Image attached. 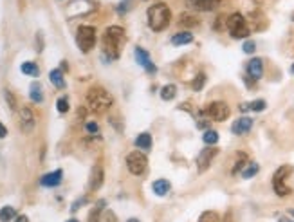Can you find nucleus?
<instances>
[{
    "label": "nucleus",
    "mask_w": 294,
    "mask_h": 222,
    "mask_svg": "<svg viewBox=\"0 0 294 222\" xmlns=\"http://www.w3.org/2000/svg\"><path fill=\"white\" fill-rule=\"evenodd\" d=\"M123 42H125V29L123 27H119V25H110V27L105 31L103 43H105L106 60H116V58H118Z\"/></svg>",
    "instance_id": "nucleus-1"
},
{
    "label": "nucleus",
    "mask_w": 294,
    "mask_h": 222,
    "mask_svg": "<svg viewBox=\"0 0 294 222\" xmlns=\"http://www.w3.org/2000/svg\"><path fill=\"white\" fill-rule=\"evenodd\" d=\"M147 17H148V25H150V29L155 31V33H159V31L166 29L168 24H170L171 11L166 4L159 2V4H153V6L148 7Z\"/></svg>",
    "instance_id": "nucleus-2"
},
{
    "label": "nucleus",
    "mask_w": 294,
    "mask_h": 222,
    "mask_svg": "<svg viewBox=\"0 0 294 222\" xmlns=\"http://www.w3.org/2000/svg\"><path fill=\"white\" fill-rule=\"evenodd\" d=\"M112 103H114V98L105 89H101V87H92L87 92V107L92 112H96V114L106 112L112 107Z\"/></svg>",
    "instance_id": "nucleus-3"
},
{
    "label": "nucleus",
    "mask_w": 294,
    "mask_h": 222,
    "mask_svg": "<svg viewBox=\"0 0 294 222\" xmlns=\"http://www.w3.org/2000/svg\"><path fill=\"white\" fill-rule=\"evenodd\" d=\"M226 27L230 31V35L236 40H240V38H247L249 36V27H247V22L246 18L242 17L240 13H233L228 20H226Z\"/></svg>",
    "instance_id": "nucleus-4"
},
{
    "label": "nucleus",
    "mask_w": 294,
    "mask_h": 222,
    "mask_svg": "<svg viewBox=\"0 0 294 222\" xmlns=\"http://www.w3.org/2000/svg\"><path fill=\"white\" fill-rule=\"evenodd\" d=\"M76 43L82 53H90L96 45V29L92 25H82L78 27L76 33Z\"/></svg>",
    "instance_id": "nucleus-5"
},
{
    "label": "nucleus",
    "mask_w": 294,
    "mask_h": 222,
    "mask_svg": "<svg viewBox=\"0 0 294 222\" xmlns=\"http://www.w3.org/2000/svg\"><path fill=\"white\" fill-rule=\"evenodd\" d=\"M293 172V168L289 166V164H283V166H280V168L274 172V175H273V190H274V193H276L278 197H285V195H289V193L293 192L291 188L285 184V179H287V175Z\"/></svg>",
    "instance_id": "nucleus-6"
},
{
    "label": "nucleus",
    "mask_w": 294,
    "mask_h": 222,
    "mask_svg": "<svg viewBox=\"0 0 294 222\" xmlns=\"http://www.w3.org/2000/svg\"><path fill=\"white\" fill-rule=\"evenodd\" d=\"M147 164H148V159L143 152L135 150V152H130L128 156H126V168H128L130 174L141 175L143 172L147 170Z\"/></svg>",
    "instance_id": "nucleus-7"
},
{
    "label": "nucleus",
    "mask_w": 294,
    "mask_h": 222,
    "mask_svg": "<svg viewBox=\"0 0 294 222\" xmlns=\"http://www.w3.org/2000/svg\"><path fill=\"white\" fill-rule=\"evenodd\" d=\"M230 107H228V103L224 101H213L210 103L206 107V110L202 112V114H206L210 120L213 121H226L230 118Z\"/></svg>",
    "instance_id": "nucleus-8"
},
{
    "label": "nucleus",
    "mask_w": 294,
    "mask_h": 222,
    "mask_svg": "<svg viewBox=\"0 0 294 222\" xmlns=\"http://www.w3.org/2000/svg\"><path fill=\"white\" fill-rule=\"evenodd\" d=\"M217 154L218 150L215 146H206L204 150H200V154L197 156V170H199L200 174L210 168V164H211V161L217 157Z\"/></svg>",
    "instance_id": "nucleus-9"
},
{
    "label": "nucleus",
    "mask_w": 294,
    "mask_h": 222,
    "mask_svg": "<svg viewBox=\"0 0 294 222\" xmlns=\"http://www.w3.org/2000/svg\"><path fill=\"white\" fill-rule=\"evenodd\" d=\"M134 56H135V60H137V63H139L147 72H150V74H155V72H157V67L153 65V61L150 60V54H148L143 47H135Z\"/></svg>",
    "instance_id": "nucleus-10"
},
{
    "label": "nucleus",
    "mask_w": 294,
    "mask_h": 222,
    "mask_svg": "<svg viewBox=\"0 0 294 222\" xmlns=\"http://www.w3.org/2000/svg\"><path fill=\"white\" fill-rule=\"evenodd\" d=\"M36 125V120H35V114H33V110L29 107H24L20 110V126H22V130L25 134H31L33 132V128Z\"/></svg>",
    "instance_id": "nucleus-11"
},
{
    "label": "nucleus",
    "mask_w": 294,
    "mask_h": 222,
    "mask_svg": "<svg viewBox=\"0 0 294 222\" xmlns=\"http://www.w3.org/2000/svg\"><path fill=\"white\" fill-rule=\"evenodd\" d=\"M251 128H253V120L247 118V116H242V118H238L236 121H233L231 132L235 134V136H244V134L251 132Z\"/></svg>",
    "instance_id": "nucleus-12"
},
{
    "label": "nucleus",
    "mask_w": 294,
    "mask_h": 222,
    "mask_svg": "<svg viewBox=\"0 0 294 222\" xmlns=\"http://www.w3.org/2000/svg\"><path fill=\"white\" fill-rule=\"evenodd\" d=\"M186 4L189 9H195V11H213L218 7L220 0H188Z\"/></svg>",
    "instance_id": "nucleus-13"
},
{
    "label": "nucleus",
    "mask_w": 294,
    "mask_h": 222,
    "mask_svg": "<svg viewBox=\"0 0 294 222\" xmlns=\"http://www.w3.org/2000/svg\"><path fill=\"white\" fill-rule=\"evenodd\" d=\"M247 76L253 78L254 81H258L264 76V61L260 58H251L247 61Z\"/></svg>",
    "instance_id": "nucleus-14"
},
{
    "label": "nucleus",
    "mask_w": 294,
    "mask_h": 222,
    "mask_svg": "<svg viewBox=\"0 0 294 222\" xmlns=\"http://www.w3.org/2000/svg\"><path fill=\"white\" fill-rule=\"evenodd\" d=\"M62 179H63V172H62V170H54V172L45 174L43 177H42L40 184L42 186H45V188H54L62 182Z\"/></svg>",
    "instance_id": "nucleus-15"
},
{
    "label": "nucleus",
    "mask_w": 294,
    "mask_h": 222,
    "mask_svg": "<svg viewBox=\"0 0 294 222\" xmlns=\"http://www.w3.org/2000/svg\"><path fill=\"white\" fill-rule=\"evenodd\" d=\"M103 168H101L100 164H96L94 168H92V172H90V181H88V188L92 190V192H96V190H100L101 184H103Z\"/></svg>",
    "instance_id": "nucleus-16"
},
{
    "label": "nucleus",
    "mask_w": 294,
    "mask_h": 222,
    "mask_svg": "<svg viewBox=\"0 0 294 222\" xmlns=\"http://www.w3.org/2000/svg\"><path fill=\"white\" fill-rule=\"evenodd\" d=\"M191 42H193V35L189 31H183L171 36V45H188Z\"/></svg>",
    "instance_id": "nucleus-17"
},
{
    "label": "nucleus",
    "mask_w": 294,
    "mask_h": 222,
    "mask_svg": "<svg viewBox=\"0 0 294 222\" xmlns=\"http://www.w3.org/2000/svg\"><path fill=\"white\" fill-rule=\"evenodd\" d=\"M170 188H171V184L166 179H157L152 184L153 193H155V195H159V197H165L166 193L170 192Z\"/></svg>",
    "instance_id": "nucleus-18"
},
{
    "label": "nucleus",
    "mask_w": 294,
    "mask_h": 222,
    "mask_svg": "<svg viewBox=\"0 0 294 222\" xmlns=\"http://www.w3.org/2000/svg\"><path fill=\"white\" fill-rule=\"evenodd\" d=\"M135 146H137L139 150H150V148H152V136L148 132L139 134V136L135 138Z\"/></svg>",
    "instance_id": "nucleus-19"
},
{
    "label": "nucleus",
    "mask_w": 294,
    "mask_h": 222,
    "mask_svg": "<svg viewBox=\"0 0 294 222\" xmlns=\"http://www.w3.org/2000/svg\"><path fill=\"white\" fill-rule=\"evenodd\" d=\"M49 80H51V83H53L56 89H63L65 87L63 72L60 71V69H53V71L49 72Z\"/></svg>",
    "instance_id": "nucleus-20"
},
{
    "label": "nucleus",
    "mask_w": 294,
    "mask_h": 222,
    "mask_svg": "<svg viewBox=\"0 0 294 222\" xmlns=\"http://www.w3.org/2000/svg\"><path fill=\"white\" fill-rule=\"evenodd\" d=\"M29 98H31V100H33L35 103H42V101H43V92H42V85L38 83V81H35V83H31Z\"/></svg>",
    "instance_id": "nucleus-21"
},
{
    "label": "nucleus",
    "mask_w": 294,
    "mask_h": 222,
    "mask_svg": "<svg viewBox=\"0 0 294 222\" xmlns=\"http://www.w3.org/2000/svg\"><path fill=\"white\" fill-rule=\"evenodd\" d=\"M17 210L13 206H4L0 210V222H11L13 219H17Z\"/></svg>",
    "instance_id": "nucleus-22"
},
{
    "label": "nucleus",
    "mask_w": 294,
    "mask_h": 222,
    "mask_svg": "<svg viewBox=\"0 0 294 222\" xmlns=\"http://www.w3.org/2000/svg\"><path fill=\"white\" fill-rule=\"evenodd\" d=\"M175 96H177V87L173 83H168L161 89V98H163L165 101H171Z\"/></svg>",
    "instance_id": "nucleus-23"
},
{
    "label": "nucleus",
    "mask_w": 294,
    "mask_h": 222,
    "mask_svg": "<svg viewBox=\"0 0 294 222\" xmlns=\"http://www.w3.org/2000/svg\"><path fill=\"white\" fill-rule=\"evenodd\" d=\"M105 201L101 199V201H98L94 206V210L90 211V215H88V222H100V215H101V211H103V208H105Z\"/></svg>",
    "instance_id": "nucleus-24"
},
{
    "label": "nucleus",
    "mask_w": 294,
    "mask_h": 222,
    "mask_svg": "<svg viewBox=\"0 0 294 222\" xmlns=\"http://www.w3.org/2000/svg\"><path fill=\"white\" fill-rule=\"evenodd\" d=\"M258 172H260V166L256 162H247L246 168L242 170V177H244V179H251V177H254Z\"/></svg>",
    "instance_id": "nucleus-25"
},
{
    "label": "nucleus",
    "mask_w": 294,
    "mask_h": 222,
    "mask_svg": "<svg viewBox=\"0 0 294 222\" xmlns=\"http://www.w3.org/2000/svg\"><path fill=\"white\" fill-rule=\"evenodd\" d=\"M22 72L24 74H29V76H38L40 74V69H38V65L36 63H33V61H25V63H22Z\"/></svg>",
    "instance_id": "nucleus-26"
},
{
    "label": "nucleus",
    "mask_w": 294,
    "mask_h": 222,
    "mask_svg": "<svg viewBox=\"0 0 294 222\" xmlns=\"http://www.w3.org/2000/svg\"><path fill=\"white\" fill-rule=\"evenodd\" d=\"M202 139H204V143H206L208 146H215V144L218 143V132L217 130H206L204 136H202Z\"/></svg>",
    "instance_id": "nucleus-27"
},
{
    "label": "nucleus",
    "mask_w": 294,
    "mask_h": 222,
    "mask_svg": "<svg viewBox=\"0 0 294 222\" xmlns=\"http://www.w3.org/2000/svg\"><path fill=\"white\" fill-rule=\"evenodd\" d=\"M181 25L195 27V25H199V18L193 17V15H189V13H186V15H183V17H181Z\"/></svg>",
    "instance_id": "nucleus-28"
},
{
    "label": "nucleus",
    "mask_w": 294,
    "mask_h": 222,
    "mask_svg": "<svg viewBox=\"0 0 294 222\" xmlns=\"http://www.w3.org/2000/svg\"><path fill=\"white\" fill-rule=\"evenodd\" d=\"M199 222H220V217L215 211H206V213L200 215Z\"/></svg>",
    "instance_id": "nucleus-29"
},
{
    "label": "nucleus",
    "mask_w": 294,
    "mask_h": 222,
    "mask_svg": "<svg viewBox=\"0 0 294 222\" xmlns=\"http://www.w3.org/2000/svg\"><path fill=\"white\" fill-rule=\"evenodd\" d=\"M265 107H267L265 100H254L249 103V110H253V112H262V110H265Z\"/></svg>",
    "instance_id": "nucleus-30"
},
{
    "label": "nucleus",
    "mask_w": 294,
    "mask_h": 222,
    "mask_svg": "<svg viewBox=\"0 0 294 222\" xmlns=\"http://www.w3.org/2000/svg\"><path fill=\"white\" fill-rule=\"evenodd\" d=\"M204 83H206V76L200 72V74H197V76H195L193 81H191V87H193V90H200L202 87H204Z\"/></svg>",
    "instance_id": "nucleus-31"
},
{
    "label": "nucleus",
    "mask_w": 294,
    "mask_h": 222,
    "mask_svg": "<svg viewBox=\"0 0 294 222\" xmlns=\"http://www.w3.org/2000/svg\"><path fill=\"white\" fill-rule=\"evenodd\" d=\"M4 98H6L9 108H11V110H17V98L13 96L11 90H4Z\"/></svg>",
    "instance_id": "nucleus-32"
},
{
    "label": "nucleus",
    "mask_w": 294,
    "mask_h": 222,
    "mask_svg": "<svg viewBox=\"0 0 294 222\" xmlns=\"http://www.w3.org/2000/svg\"><path fill=\"white\" fill-rule=\"evenodd\" d=\"M56 108H58V112L65 114V112H69V100L67 98H60L58 101H56Z\"/></svg>",
    "instance_id": "nucleus-33"
},
{
    "label": "nucleus",
    "mask_w": 294,
    "mask_h": 222,
    "mask_svg": "<svg viewBox=\"0 0 294 222\" xmlns=\"http://www.w3.org/2000/svg\"><path fill=\"white\" fill-rule=\"evenodd\" d=\"M246 161H247V156L246 154H240V156H238V161H236V164H235V168H233V174H238L240 170L246 168Z\"/></svg>",
    "instance_id": "nucleus-34"
},
{
    "label": "nucleus",
    "mask_w": 294,
    "mask_h": 222,
    "mask_svg": "<svg viewBox=\"0 0 294 222\" xmlns=\"http://www.w3.org/2000/svg\"><path fill=\"white\" fill-rule=\"evenodd\" d=\"M242 49H244V53L246 54H253L254 51H256V43H254L253 40H246L244 45H242Z\"/></svg>",
    "instance_id": "nucleus-35"
},
{
    "label": "nucleus",
    "mask_w": 294,
    "mask_h": 222,
    "mask_svg": "<svg viewBox=\"0 0 294 222\" xmlns=\"http://www.w3.org/2000/svg\"><path fill=\"white\" fill-rule=\"evenodd\" d=\"M85 130H87L88 134H98V132H100V126H98V123H96V121H87Z\"/></svg>",
    "instance_id": "nucleus-36"
},
{
    "label": "nucleus",
    "mask_w": 294,
    "mask_h": 222,
    "mask_svg": "<svg viewBox=\"0 0 294 222\" xmlns=\"http://www.w3.org/2000/svg\"><path fill=\"white\" fill-rule=\"evenodd\" d=\"M130 4H132V0H123V2H121V4L118 6V13H121V15H123V13H126L130 7H132Z\"/></svg>",
    "instance_id": "nucleus-37"
},
{
    "label": "nucleus",
    "mask_w": 294,
    "mask_h": 222,
    "mask_svg": "<svg viewBox=\"0 0 294 222\" xmlns=\"http://www.w3.org/2000/svg\"><path fill=\"white\" fill-rule=\"evenodd\" d=\"M85 202H87V199H85V197H83V199H80V201H76V202H74V204H72V208H71V210H72V211L80 210V206H82V204H85Z\"/></svg>",
    "instance_id": "nucleus-38"
},
{
    "label": "nucleus",
    "mask_w": 294,
    "mask_h": 222,
    "mask_svg": "<svg viewBox=\"0 0 294 222\" xmlns=\"http://www.w3.org/2000/svg\"><path fill=\"white\" fill-rule=\"evenodd\" d=\"M36 43H38V53H42V51H43V38H42V33H38V36H36Z\"/></svg>",
    "instance_id": "nucleus-39"
},
{
    "label": "nucleus",
    "mask_w": 294,
    "mask_h": 222,
    "mask_svg": "<svg viewBox=\"0 0 294 222\" xmlns=\"http://www.w3.org/2000/svg\"><path fill=\"white\" fill-rule=\"evenodd\" d=\"M7 136V128L2 123H0V139H4Z\"/></svg>",
    "instance_id": "nucleus-40"
},
{
    "label": "nucleus",
    "mask_w": 294,
    "mask_h": 222,
    "mask_svg": "<svg viewBox=\"0 0 294 222\" xmlns=\"http://www.w3.org/2000/svg\"><path fill=\"white\" fill-rule=\"evenodd\" d=\"M197 126H199V128H208V126H210V123H208L206 120H202V121H199V123H197Z\"/></svg>",
    "instance_id": "nucleus-41"
},
{
    "label": "nucleus",
    "mask_w": 294,
    "mask_h": 222,
    "mask_svg": "<svg viewBox=\"0 0 294 222\" xmlns=\"http://www.w3.org/2000/svg\"><path fill=\"white\" fill-rule=\"evenodd\" d=\"M15 221H17V222H29V219H27L25 215H18L17 219H15Z\"/></svg>",
    "instance_id": "nucleus-42"
},
{
    "label": "nucleus",
    "mask_w": 294,
    "mask_h": 222,
    "mask_svg": "<svg viewBox=\"0 0 294 222\" xmlns=\"http://www.w3.org/2000/svg\"><path fill=\"white\" fill-rule=\"evenodd\" d=\"M240 110H242V112H247V110H249V103H242Z\"/></svg>",
    "instance_id": "nucleus-43"
},
{
    "label": "nucleus",
    "mask_w": 294,
    "mask_h": 222,
    "mask_svg": "<svg viewBox=\"0 0 294 222\" xmlns=\"http://www.w3.org/2000/svg\"><path fill=\"white\" fill-rule=\"evenodd\" d=\"M126 222H139V219H128Z\"/></svg>",
    "instance_id": "nucleus-44"
},
{
    "label": "nucleus",
    "mask_w": 294,
    "mask_h": 222,
    "mask_svg": "<svg viewBox=\"0 0 294 222\" xmlns=\"http://www.w3.org/2000/svg\"><path fill=\"white\" fill-rule=\"evenodd\" d=\"M291 72H293V74H294V63H293V65H291Z\"/></svg>",
    "instance_id": "nucleus-45"
},
{
    "label": "nucleus",
    "mask_w": 294,
    "mask_h": 222,
    "mask_svg": "<svg viewBox=\"0 0 294 222\" xmlns=\"http://www.w3.org/2000/svg\"><path fill=\"white\" fill-rule=\"evenodd\" d=\"M67 222H78L76 219H71V221H67Z\"/></svg>",
    "instance_id": "nucleus-46"
},
{
    "label": "nucleus",
    "mask_w": 294,
    "mask_h": 222,
    "mask_svg": "<svg viewBox=\"0 0 294 222\" xmlns=\"http://www.w3.org/2000/svg\"><path fill=\"white\" fill-rule=\"evenodd\" d=\"M293 20H294V13H293Z\"/></svg>",
    "instance_id": "nucleus-47"
}]
</instances>
